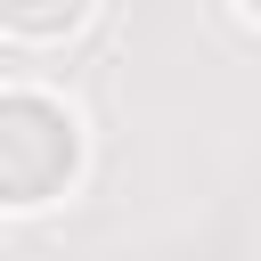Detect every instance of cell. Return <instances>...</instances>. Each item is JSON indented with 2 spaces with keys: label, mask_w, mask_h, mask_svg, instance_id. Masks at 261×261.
<instances>
[{
  "label": "cell",
  "mask_w": 261,
  "mask_h": 261,
  "mask_svg": "<svg viewBox=\"0 0 261 261\" xmlns=\"http://www.w3.org/2000/svg\"><path fill=\"white\" fill-rule=\"evenodd\" d=\"M82 171V130L57 98L41 90H8L0 98V204H49L65 196V179Z\"/></svg>",
  "instance_id": "1"
},
{
  "label": "cell",
  "mask_w": 261,
  "mask_h": 261,
  "mask_svg": "<svg viewBox=\"0 0 261 261\" xmlns=\"http://www.w3.org/2000/svg\"><path fill=\"white\" fill-rule=\"evenodd\" d=\"M237 8H245V16H253V8H261V0H237Z\"/></svg>",
  "instance_id": "3"
},
{
  "label": "cell",
  "mask_w": 261,
  "mask_h": 261,
  "mask_svg": "<svg viewBox=\"0 0 261 261\" xmlns=\"http://www.w3.org/2000/svg\"><path fill=\"white\" fill-rule=\"evenodd\" d=\"M90 16V0H0V24L24 33V41H57Z\"/></svg>",
  "instance_id": "2"
}]
</instances>
